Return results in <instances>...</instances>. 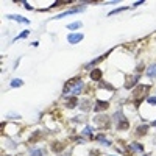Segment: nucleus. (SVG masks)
<instances>
[{"label":"nucleus","mask_w":156,"mask_h":156,"mask_svg":"<svg viewBox=\"0 0 156 156\" xmlns=\"http://www.w3.org/2000/svg\"><path fill=\"white\" fill-rule=\"evenodd\" d=\"M129 148L134 150V151H144V145L137 144V142H131V144H129Z\"/></svg>","instance_id":"f3484780"},{"label":"nucleus","mask_w":156,"mask_h":156,"mask_svg":"<svg viewBox=\"0 0 156 156\" xmlns=\"http://www.w3.org/2000/svg\"><path fill=\"white\" fill-rule=\"evenodd\" d=\"M147 129H148L147 125H140V126L136 128V134L137 136H144V134H147Z\"/></svg>","instance_id":"ddd939ff"},{"label":"nucleus","mask_w":156,"mask_h":156,"mask_svg":"<svg viewBox=\"0 0 156 156\" xmlns=\"http://www.w3.org/2000/svg\"><path fill=\"white\" fill-rule=\"evenodd\" d=\"M151 125H154V126H156V120H154V122H153V123H151Z\"/></svg>","instance_id":"cd10ccee"},{"label":"nucleus","mask_w":156,"mask_h":156,"mask_svg":"<svg viewBox=\"0 0 156 156\" xmlns=\"http://www.w3.org/2000/svg\"><path fill=\"white\" fill-rule=\"evenodd\" d=\"M76 105H78V98H76L75 95H73V97H70V98L67 100V108H69V109H72V108H75Z\"/></svg>","instance_id":"4468645a"},{"label":"nucleus","mask_w":156,"mask_h":156,"mask_svg":"<svg viewBox=\"0 0 156 156\" xmlns=\"http://www.w3.org/2000/svg\"><path fill=\"white\" fill-rule=\"evenodd\" d=\"M111 156H114V154H111Z\"/></svg>","instance_id":"c85d7f7f"},{"label":"nucleus","mask_w":156,"mask_h":156,"mask_svg":"<svg viewBox=\"0 0 156 156\" xmlns=\"http://www.w3.org/2000/svg\"><path fill=\"white\" fill-rule=\"evenodd\" d=\"M64 147H66V144H62V142H55V144H51V150H53L55 153H59L61 150H64Z\"/></svg>","instance_id":"f8f14e48"},{"label":"nucleus","mask_w":156,"mask_h":156,"mask_svg":"<svg viewBox=\"0 0 156 156\" xmlns=\"http://www.w3.org/2000/svg\"><path fill=\"white\" fill-rule=\"evenodd\" d=\"M95 139H97V140H100V142H103L105 145H111V142H109V140H108L105 136H101V134H100V136H97Z\"/></svg>","instance_id":"aec40b11"},{"label":"nucleus","mask_w":156,"mask_h":156,"mask_svg":"<svg viewBox=\"0 0 156 156\" xmlns=\"http://www.w3.org/2000/svg\"><path fill=\"white\" fill-rule=\"evenodd\" d=\"M129 6H122V8H117V9H112L111 12H109V16H112V14H117V12H122V11H126Z\"/></svg>","instance_id":"412c9836"},{"label":"nucleus","mask_w":156,"mask_h":156,"mask_svg":"<svg viewBox=\"0 0 156 156\" xmlns=\"http://www.w3.org/2000/svg\"><path fill=\"white\" fill-rule=\"evenodd\" d=\"M92 131H94V129H92V128H90V126H86V128L83 129V131H81V133H83L84 136H89L90 139H94V133H92Z\"/></svg>","instance_id":"a211bd4d"},{"label":"nucleus","mask_w":156,"mask_h":156,"mask_svg":"<svg viewBox=\"0 0 156 156\" xmlns=\"http://www.w3.org/2000/svg\"><path fill=\"white\" fill-rule=\"evenodd\" d=\"M81 89H83V80L81 78H72V80H69L66 83V86H64V95L73 94L76 97L81 92Z\"/></svg>","instance_id":"f257e3e1"},{"label":"nucleus","mask_w":156,"mask_h":156,"mask_svg":"<svg viewBox=\"0 0 156 156\" xmlns=\"http://www.w3.org/2000/svg\"><path fill=\"white\" fill-rule=\"evenodd\" d=\"M30 156H45V150L44 148H34L30 151Z\"/></svg>","instance_id":"2eb2a0df"},{"label":"nucleus","mask_w":156,"mask_h":156,"mask_svg":"<svg viewBox=\"0 0 156 156\" xmlns=\"http://www.w3.org/2000/svg\"><path fill=\"white\" fill-rule=\"evenodd\" d=\"M147 101L150 103V105H156V97H148Z\"/></svg>","instance_id":"393cba45"},{"label":"nucleus","mask_w":156,"mask_h":156,"mask_svg":"<svg viewBox=\"0 0 156 156\" xmlns=\"http://www.w3.org/2000/svg\"><path fill=\"white\" fill-rule=\"evenodd\" d=\"M109 53H111V50H109V51H106V53H103V55H100L98 58L92 59V61H90V62H87V64H86V69H90V67H94V66H97L98 62H101L103 59H106V58L109 56Z\"/></svg>","instance_id":"20e7f679"},{"label":"nucleus","mask_w":156,"mask_h":156,"mask_svg":"<svg viewBox=\"0 0 156 156\" xmlns=\"http://www.w3.org/2000/svg\"><path fill=\"white\" fill-rule=\"evenodd\" d=\"M100 87H106V89H109V90H114V87H112L109 83H100Z\"/></svg>","instance_id":"b1692460"},{"label":"nucleus","mask_w":156,"mask_h":156,"mask_svg":"<svg viewBox=\"0 0 156 156\" xmlns=\"http://www.w3.org/2000/svg\"><path fill=\"white\" fill-rule=\"evenodd\" d=\"M6 19H12V20H17V22H22V23H30L28 19H25L22 16H17V14H8Z\"/></svg>","instance_id":"9d476101"},{"label":"nucleus","mask_w":156,"mask_h":156,"mask_svg":"<svg viewBox=\"0 0 156 156\" xmlns=\"http://www.w3.org/2000/svg\"><path fill=\"white\" fill-rule=\"evenodd\" d=\"M83 33H70L69 36H67V41H69V44H78L80 41H83Z\"/></svg>","instance_id":"39448f33"},{"label":"nucleus","mask_w":156,"mask_h":156,"mask_svg":"<svg viewBox=\"0 0 156 156\" xmlns=\"http://www.w3.org/2000/svg\"><path fill=\"white\" fill-rule=\"evenodd\" d=\"M95 123L97 125H100V126H103V128H108V125H109V120H108V117H103V115H100V117H95Z\"/></svg>","instance_id":"1a4fd4ad"},{"label":"nucleus","mask_w":156,"mask_h":156,"mask_svg":"<svg viewBox=\"0 0 156 156\" xmlns=\"http://www.w3.org/2000/svg\"><path fill=\"white\" fill-rule=\"evenodd\" d=\"M84 8H72V9H67V11H64V12H61V14H58L55 19H61V17H64V16H69V14H76V12H81Z\"/></svg>","instance_id":"0eeeda50"},{"label":"nucleus","mask_w":156,"mask_h":156,"mask_svg":"<svg viewBox=\"0 0 156 156\" xmlns=\"http://www.w3.org/2000/svg\"><path fill=\"white\" fill-rule=\"evenodd\" d=\"M22 84H23V81L20 80V78H16V80H12V81H11L9 86H11V87H20Z\"/></svg>","instance_id":"6ab92c4d"},{"label":"nucleus","mask_w":156,"mask_h":156,"mask_svg":"<svg viewBox=\"0 0 156 156\" xmlns=\"http://www.w3.org/2000/svg\"><path fill=\"white\" fill-rule=\"evenodd\" d=\"M80 27H81V22H73V23L69 25L67 28H69V30H76V28H80Z\"/></svg>","instance_id":"5701e85b"},{"label":"nucleus","mask_w":156,"mask_h":156,"mask_svg":"<svg viewBox=\"0 0 156 156\" xmlns=\"http://www.w3.org/2000/svg\"><path fill=\"white\" fill-rule=\"evenodd\" d=\"M109 106V103L108 101H103V100H97L95 101V105H94V111L95 112H100V111H106Z\"/></svg>","instance_id":"423d86ee"},{"label":"nucleus","mask_w":156,"mask_h":156,"mask_svg":"<svg viewBox=\"0 0 156 156\" xmlns=\"http://www.w3.org/2000/svg\"><path fill=\"white\" fill-rule=\"evenodd\" d=\"M23 6L27 8L28 11H31V9H33V6H30V3H28V2H23Z\"/></svg>","instance_id":"bb28decb"},{"label":"nucleus","mask_w":156,"mask_h":156,"mask_svg":"<svg viewBox=\"0 0 156 156\" xmlns=\"http://www.w3.org/2000/svg\"><path fill=\"white\" fill-rule=\"evenodd\" d=\"M147 75L150 78H156V64H151V66L147 69Z\"/></svg>","instance_id":"dca6fc26"},{"label":"nucleus","mask_w":156,"mask_h":156,"mask_svg":"<svg viewBox=\"0 0 156 156\" xmlns=\"http://www.w3.org/2000/svg\"><path fill=\"white\" fill-rule=\"evenodd\" d=\"M112 120L115 122V125H117V128H119V129H128V126H129V123H128V120H126V117L123 115V111H122V109H119V111L114 112Z\"/></svg>","instance_id":"f03ea898"},{"label":"nucleus","mask_w":156,"mask_h":156,"mask_svg":"<svg viewBox=\"0 0 156 156\" xmlns=\"http://www.w3.org/2000/svg\"><path fill=\"white\" fill-rule=\"evenodd\" d=\"M28 33H30L28 30H25V31H22V33H20L19 36H16V37H14V41H19V39H25V37L28 36Z\"/></svg>","instance_id":"4be33fe9"},{"label":"nucleus","mask_w":156,"mask_h":156,"mask_svg":"<svg viewBox=\"0 0 156 156\" xmlns=\"http://www.w3.org/2000/svg\"><path fill=\"white\" fill-rule=\"evenodd\" d=\"M147 90H148V86H139V87L134 90V94H133V100H134L136 97H139V98L134 101V105H136V106H139L140 103H142V100H144V94H142V92H147Z\"/></svg>","instance_id":"7ed1b4c3"},{"label":"nucleus","mask_w":156,"mask_h":156,"mask_svg":"<svg viewBox=\"0 0 156 156\" xmlns=\"http://www.w3.org/2000/svg\"><path fill=\"white\" fill-rule=\"evenodd\" d=\"M139 5H144V0H139V2L133 3V6H131V8H136V6H139Z\"/></svg>","instance_id":"a878e982"},{"label":"nucleus","mask_w":156,"mask_h":156,"mask_svg":"<svg viewBox=\"0 0 156 156\" xmlns=\"http://www.w3.org/2000/svg\"><path fill=\"white\" fill-rule=\"evenodd\" d=\"M101 75H103V73H101L100 69H94L92 72L89 73V76H90V80H92V81H100V80H101Z\"/></svg>","instance_id":"6e6552de"},{"label":"nucleus","mask_w":156,"mask_h":156,"mask_svg":"<svg viewBox=\"0 0 156 156\" xmlns=\"http://www.w3.org/2000/svg\"><path fill=\"white\" fill-rule=\"evenodd\" d=\"M137 80H139V75H134V76H131V78H128V81L125 83V87H126V89H131V87L136 84Z\"/></svg>","instance_id":"9b49d317"}]
</instances>
